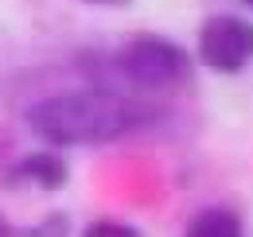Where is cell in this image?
Segmentation results:
<instances>
[{
	"label": "cell",
	"instance_id": "obj_1",
	"mask_svg": "<svg viewBox=\"0 0 253 237\" xmlns=\"http://www.w3.org/2000/svg\"><path fill=\"white\" fill-rule=\"evenodd\" d=\"M144 120L148 113L140 105H132L117 93H105V89L55 93L28 113L35 136L51 144H105V140H117L132 128H140Z\"/></svg>",
	"mask_w": 253,
	"mask_h": 237
},
{
	"label": "cell",
	"instance_id": "obj_2",
	"mask_svg": "<svg viewBox=\"0 0 253 237\" xmlns=\"http://www.w3.org/2000/svg\"><path fill=\"white\" fill-rule=\"evenodd\" d=\"M113 66L125 74L128 82L148 89L175 86L191 74V59L183 47H175L164 35H132L125 47L113 55Z\"/></svg>",
	"mask_w": 253,
	"mask_h": 237
},
{
	"label": "cell",
	"instance_id": "obj_3",
	"mask_svg": "<svg viewBox=\"0 0 253 237\" xmlns=\"http://www.w3.org/2000/svg\"><path fill=\"white\" fill-rule=\"evenodd\" d=\"M199 59L218 74H238L253 62V24L242 16H211L199 28Z\"/></svg>",
	"mask_w": 253,
	"mask_h": 237
},
{
	"label": "cell",
	"instance_id": "obj_4",
	"mask_svg": "<svg viewBox=\"0 0 253 237\" xmlns=\"http://www.w3.org/2000/svg\"><path fill=\"white\" fill-rule=\"evenodd\" d=\"M16 171H20V179H28V183H35V187H47V191H55V187L66 183V163L55 156V152L24 156V159L16 163Z\"/></svg>",
	"mask_w": 253,
	"mask_h": 237
},
{
	"label": "cell",
	"instance_id": "obj_5",
	"mask_svg": "<svg viewBox=\"0 0 253 237\" xmlns=\"http://www.w3.org/2000/svg\"><path fill=\"white\" fill-rule=\"evenodd\" d=\"M183 237H242V218L234 210H222V206L203 210V214L191 218Z\"/></svg>",
	"mask_w": 253,
	"mask_h": 237
},
{
	"label": "cell",
	"instance_id": "obj_6",
	"mask_svg": "<svg viewBox=\"0 0 253 237\" xmlns=\"http://www.w3.org/2000/svg\"><path fill=\"white\" fill-rule=\"evenodd\" d=\"M86 237H140V234L132 226H121V222H94L86 230Z\"/></svg>",
	"mask_w": 253,
	"mask_h": 237
},
{
	"label": "cell",
	"instance_id": "obj_7",
	"mask_svg": "<svg viewBox=\"0 0 253 237\" xmlns=\"http://www.w3.org/2000/svg\"><path fill=\"white\" fill-rule=\"evenodd\" d=\"M0 237H24V234H20V230H16V226H8V222H4V218H0Z\"/></svg>",
	"mask_w": 253,
	"mask_h": 237
},
{
	"label": "cell",
	"instance_id": "obj_8",
	"mask_svg": "<svg viewBox=\"0 0 253 237\" xmlns=\"http://www.w3.org/2000/svg\"><path fill=\"white\" fill-rule=\"evenodd\" d=\"M97 4H113V0H97Z\"/></svg>",
	"mask_w": 253,
	"mask_h": 237
},
{
	"label": "cell",
	"instance_id": "obj_9",
	"mask_svg": "<svg viewBox=\"0 0 253 237\" xmlns=\"http://www.w3.org/2000/svg\"><path fill=\"white\" fill-rule=\"evenodd\" d=\"M246 4H250V8H253V0H246Z\"/></svg>",
	"mask_w": 253,
	"mask_h": 237
}]
</instances>
